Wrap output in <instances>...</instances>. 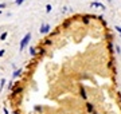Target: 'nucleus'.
<instances>
[{"mask_svg":"<svg viewBox=\"0 0 121 114\" xmlns=\"http://www.w3.org/2000/svg\"><path fill=\"white\" fill-rule=\"evenodd\" d=\"M7 35H8V31H4V32L0 35V40H4L5 38H7Z\"/></svg>","mask_w":121,"mask_h":114,"instance_id":"obj_4","label":"nucleus"},{"mask_svg":"<svg viewBox=\"0 0 121 114\" xmlns=\"http://www.w3.org/2000/svg\"><path fill=\"white\" fill-rule=\"evenodd\" d=\"M5 7V4H0V8H4Z\"/></svg>","mask_w":121,"mask_h":114,"instance_id":"obj_12","label":"nucleus"},{"mask_svg":"<svg viewBox=\"0 0 121 114\" xmlns=\"http://www.w3.org/2000/svg\"><path fill=\"white\" fill-rule=\"evenodd\" d=\"M20 73H22V69H19V70H15V71H13V78H16L17 75H20Z\"/></svg>","mask_w":121,"mask_h":114,"instance_id":"obj_6","label":"nucleus"},{"mask_svg":"<svg viewBox=\"0 0 121 114\" xmlns=\"http://www.w3.org/2000/svg\"><path fill=\"white\" fill-rule=\"evenodd\" d=\"M30 39H31V32H27L26 35H24V38L20 40V47H19V51H23V50L26 48V46L28 44Z\"/></svg>","mask_w":121,"mask_h":114,"instance_id":"obj_1","label":"nucleus"},{"mask_svg":"<svg viewBox=\"0 0 121 114\" xmlns=\"http://www.w3.org/2000/svg\"><path fill=\"white\" fill-rule=\"evenodd\" d=\"M30 53H31V55H35V54H36V51H35V47H30Z\"/></svg>","mask_w":121,"mask_h":114,"instance_id":"obj_8","label":"nucleus"},{"mask_svg":"<svg viewBox=\"0 0 121 114\" xmlns=\"http://www.w3.org/2000/svg\"><path fill=\"white\" fill-rule=\"evenodd\" d=\"M4 54H5V50H0V58L4 57Z\"/></svg>","mask_w":121,"mask_h":114,"instance_id":"obj_11","label":"nucleus"},{"mask_svg":"<svg viewBox=\"0 0 121 114\" xmlns=\"http://www.w3.org/2000/svg\"><path fill=\"white\" fill-rule=\"evenodd\" d=\"M95 1H99V0H95Z\"/></svg>","mask_w":121,"mask_h":114,"instance_id":"obj_13","label":"nucleus"},{"mask_svg":"<svg viewBox=\"0 0 121 114\" xmlns=\"http://www.w3.org/2000/svg\"><path fill=\"white\" fill-rule=\"evenodd\" d=\"M51 11H52V5L51 4H47V5H46V12L50 13Z\"/></svg>","mask_w":121,"mask_h":114,"instance_id":"obj_5","label":"nucleus"},{"mask_svg":"<svg viewBox=\"0 0 121 114\" xmlns=\"http://www.w3.org/2000/svg\"><path fill=\"white\" fill-rule=\"evenodd\" d=\"M50 28H51V26H50L48 23H43L42 27L39 28V32H40V34H47L48 31H50Z\"/></svg>","mask_w":121,"mask_h":114,"instance_id":"obj_3","label":"nucleus"},{"mask_svg":"<svg viewBox=\"0 0 121 114\" xmlns=\"http://www.w3.org/2000/svg\"><path fill=\"white\" fill-rule=\"evenodd\" d=\"M114 30H116L117 32L120 34V36H121V27H120V26H114Z\"/></svg>","mask_w":121,"mask_h":114,"instance_id":"obj_7","label":"nucleus"},{"mask_svg":"<svg viewBox=\"0 0 121 114\" xmlns=\"http://www.w3.org/2000/svg\"><path fill=\"white\" fill-rule=\"evenodd\" d=\"M0 13H1V11H0Z\"/></svg>","mask_w":121,"mask_h":114,"instance_id":"obj_14","label":"nucleus"},{"mask_svg":"<svg viewBox=\"0 0 121 114\" xmlns=\"http://www.w3.org/2000/svg\"><path fill=\"white\" fill-rule=\"evenodd\" d=\"M4 83H5V79H1V81H0V89L4 87Z\"/></svg>","mask_w":121,"mask_h":114,"instance_id":"obj_9","label":"nucleus"},{"mask_svg":"<svg viewBox=\"0 0 121 114\" xmlns=\"http://www.w3.org/2000/svg\"><path fill=\"white\" fill-rule=\"evenodd\" d=\"M23 1H24V0H15V4H17V5H20L23 3Z\"/></svg>","mask_w":121,"mask_h":114,"instance_id":"obj_10","label":"nucleus"},{"mask_svg":"<svg viewBox=\"0 0 121 114\" xmlns=\"http://www.w3.org/2000/svg\"><path fill=\"white\" fill-rule=\"evenodd\" d=\"M90 7H91V8H98V9H102V11H105V9H106V5L102 4L101 1H93V3L90 4Z\"/></svg>","mask_w":121,"mask_h":114,"instance_id":"obj_2","label":"nucleus"}]
</instances>
